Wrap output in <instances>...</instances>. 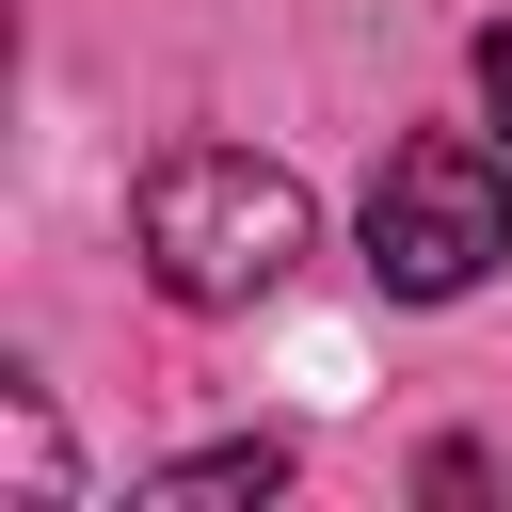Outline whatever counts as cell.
Returning a JSON list of instances; mask_svg holds the SVG:
<instances>
[{"label":"cell","mask_w":512,"mask_h":512,"mask_svg":"<svg viewBox=\"0 0 512 512\" xmlns=\"http://www.w3.org/2000/svg\"><path fill=\"white\" fill-rule=\"evenodd\" d=\"M304 256V176L256 144H176L144 176V288L160 304H256Z\"/></svg>","instance_id":"obj_1"},{"label":"cell","mask_w":512,"mask_h":512,"mask_svg":"<svg viewBox=\"0 0 512 512\" xmlns=\"http://www.w3.org/2000/svg\"><path fill=\"white\" fill-rule=\"evenodd\" d=\"M272 480H288V448H272V432H240V448H192V464H160L144 496H160V512H224V496H272Z\"/></svg>","instance_id":"obj_3"},{"label":"cell","mask_w":512,"mask_h":512,"mask_svg":"<svg viewBox=\"0 0 512 512\" xmlns=\"http://www.w3.org/2000/svg\"><path fill=\"white\" fill-rule=\"evenodd\" d=\"M496 256H512V176H496L464 128L384 144V176H368V272H384L400 304H448V288H480Z\"/></svg>","instance_id":"obj_2"},{"label":"cell","mask_w":512,"mask_h":512,"mask_svg":"<svg viewBox=\"0 0 512 512\" xmlns=\"http://www.w3.org/2000/svg\"><path fill=\"white\" fill-rule=\"evenodd\" d=\"M480 96H496V128H512V32H480Z\"/></svg>","instance_id":"obj_4"}]
</instances>
